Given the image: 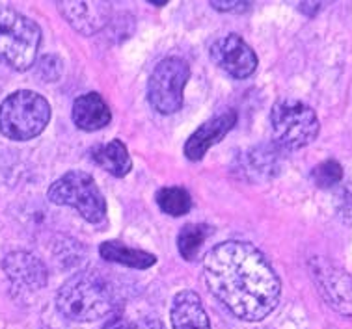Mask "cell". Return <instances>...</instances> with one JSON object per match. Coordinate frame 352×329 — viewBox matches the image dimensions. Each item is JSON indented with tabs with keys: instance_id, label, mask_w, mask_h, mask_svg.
<instances>
[{
	"instance_id": "44dd1931",
	"label": "cell",
	"mask_w": 352,
	"mask_h": 329,
	"mask_svg": "<svg viewBox=\"0 0 352 329\" xmlns=\"http://www.w3.org/2000/svg\"><path fill=\"white\" fill-rule=\"evenodd\" d=\"M211 6L214 8V10H218V12H248L250 10V2H214L212 0Z\"/></svg>"
},
{
	"instance_id": "ffe728a7",
	"label": "cell",
	"mask_w": 352,
	"mask_h": 329,
	"mask_svg": "<svg viewBox=\"0 0 352 329\" xmlns=\"http://www.w3.org/2000/svg\"><path fill=\"white\" fill-rule=\"evenodd\" d=\"M336 209L338 216L349 225H352V183L343 186L336 199Z\"/></svg>"
},
{
	"instance_id": "2e32d148",
	"label": "cell",
	"mask_w": 352,
	"mask_h": 329,
	"mask_svg": "<svg viewBox=\"0 0 352 329\" xmlns=\"http://www.w3.org/2000/svg\"><path fill=\"white\" fill-rule=\"evenodd\" d=\"M99 253H101L102 259L109 260V262H118V264L136 268V270H146V268H151L157 262V257L153 253L129 247L122 242L116 240L102 242L101 247H99Z\"/></svg>"
},
{
	"instance_id": "52a82bcc",
	"label": "cell",
	"mask_w": 352,
	"mask_h": 329,
	"mask_svg": "<svg viewBox=\"0 0 352 329\" xmlns=\"http://www.w3.org/2000/svg\"><path fill=\"white\" fill-rule=\"evenodd\" d=\"M190 78L185 60L170 56L155 65L148 80V101L159 114H175L183 106V91Z\"/></svg>"
},
{
	"instance_id": "3957f363",
	"label": "cell",
	"mask_w": 352,
	"mask_h": 329,
	"mask_svg": "<svg viewBox=\"0 0 352 329\" xmlns=\"http://www.w3.org/2000/svg\"><path fill=\"white\" fill-rule=\"evenodd\" d=\"M41 45V28L23 13L0 8V65L30 69Z\"/></svg>"
},
{
	"instance_id": "7c38bea8",
	"label": "cell",
	"mask_w": 352,
	"mask_h": 329,
	"mask_svg": "<svg viewBox=\"0 0 352 329\" xmlns=\"http://www.w3.org/2000/svg\"><path fill=\"white\" fill-rule=\"evenodd\" d=\"M58 10L77 32L91 36L107 25L110 4L107 2H60Z\"/></svg>"
},
{
	"instance_id": "6da1fadb",
	"label": "cell",
	"mask_w": 352,
	"mask_h": 329,
	"mask_svg": "<svg viewBox=\"0 0 352 329\" xmlns=\"http://www.w3.org/2000/svg\"><path fill=\"white\" fill-rule=\"evenodd\" d=\"M207 288L231 315L259 322L276 309L282 281L267 257L250 242L228 240L205 255Z\"/></svg>"
},
{
	"instance_id": "603a6c76",
	"label": "cell",
	"mask_w": 352,
	"mask_h": 329,
	"mask_svg": "<svg viewBox=\"0 0 352 329\" xmlns=\"http://www.w3.org/2000/svg\"><path fill=\"white\" fill-rule=\"evenodd\" d=\"M102 329H133L131 328V324H125L122 320H116V322H110L109 326H104Z\"/></svg>"
},
{
	"instance_id": "ac0fdd59",
	"label": "cell",
	"mask_w": 352,
	"mask_h": 329,
	"mask_svg": "<svg viewBox=\"0 0 352 329\" xmlns=\"http://www.w3.org/2000/svg\"><path fill=\"white\" fill-rule=\"evenodd\" d=\"M211 234V227L204 223H188L181 229L177 236V247H179L181 257L185 260H192L198 255L199 247L205 242V238Z\"/></svg>"
},
{
	"instance_id": "e0dca14e",
	"label": "cell",
	"mask_w": 352,
	"mask_h": 329,
	"mask_svg": "<svg viewBox=\"0 0 352 329\" xmlns=\"http://www.w3.org/2000/svg\"><path fill=\"white\" fill-rule=\"evenodd\" d=\"M157 205L164 214L177 218V216H185L192 209V197L185 188L168 186V188L157 192Z\"/></svg>"
},
{
	"instance_id": "277c9868",
	"label": "cell",
	"mask_w": 352,
	"mask_h": 329,
	"mask_svg": "<svg viewBox=\"0 0 352 329\" xmlns=\"http://www.w3.org/2000/svg\"><path fill=\"white\" fill-rule=\"evenodd\" d=\"M51 121V106L43 95L19 89L0 104V133L15 141H26L45 131Z\"/></svg>"
},
{
	"instance_id": "30bf717a",
	"label": "cell",
	"mask_w": 352,
	"mask_h": 329,
	"mask_svg": "<svg viewBox=\"0 0 352 329\" xmlns=\"http://www.w3.org/2000/svg\"><path fill=\"white\" fill-rule=\"evenodd\" d=\"M10 283L17 291L36 292L47 285V268L30 251H12L2 260Z\"/></svg>"
},
{
	"instance_id": "ba28073f",
	"label": "cell",
	"mask_w": 352,
	"mask_h": 329,
	"mask_svg": "<svg viewBox=\"0 0 352 329\" xmlns=\"http://www.w3.org/2000/svg\"><path fill=\"white\" fill-rule=\"evenodd\" d=\"M317 291L336 313L352 317V275L327 259L309 262Z\"/></svg>"
},
{
	"instance_id": "5bb4252c",
	"label": "cell",
	"mask_w": 352,
	"mask_h": 329,
	"mask_svg": "<svg viewBox=\"0 0 352 329\" xmlns=\"http://www.w3.org/2000/svg\"><path fill=\"white\" fill-rule=\"evenodd\" d=\"M170 317L173 329H211L201 297L192 291H183L173 297Z\"/></svg>"
},
{
	"instance_id": "9a60e30c",
	"label": "cell",
	"mask_w": 352,
	"mask_h": 329,
	"mask_svg": "<svg viewBox=\"0 0 352 329\" xmlns=\"http://www.w3.org/2000/svg\"><path fill=\"white\" fill-rule=\"evenodd\" d=\"M91 159L102 170H107L114 177H125L133 170V159L129 155L127 147L120 139H112L109 144H102L91 149Z\"/></svg>"
},
{
	"instance_id": "d6986e66",
	"label": "cell",
	"mask_w": 352,
	"mask_h": 329,
	"mask_svg": "<svg viewBox=\"0 0 352 329\" xmlns=\"http://www.w3.org/2000/svg\"><path fill=\"white\" fill-rule=\"evenodd\" d=\"M311 179L319 188H330V186H336L338 183H341L343 168L336 160H327V162H322L311 171Z\"/></svg>"
},
{
	"instance_id": "8992f818",
	"label": "cell",
	"mask_w": 352,
	"mask_h": 329,
	"mask_svg": "<svg viewBox=\"0 0 352 329\" xmlns=\"http://www.w3.org/2000/svg\"><path fill=\"white\" fill-rule=\"evenodd\" d=\"M270 125L276 144L289 151L309 146L320 131L314 108L296 99L276 101L270 110Z\"/></svg>"
},
{
	"instance_id": "9c48e42d",
	"label": "cell",
	"mask_w": 352,
	"mask_h": 329,
	"mask_svg": "<svg viewBox=\"0 0 352 329\" xmlns=\"http://www.w3.org/2000/svg\"><path fill=\"white\" fill-rule=\"evenodd\" d=\"M212 62L228 75L244 80L257 69V56L250 45L237 34H228L211 45Z\"/></svg>"
},
{
	"instance_id": "7402d4cb",
	"label": "cell",
	"mask_w": 352,
	"mask_h": 329,
	"mask_svg": "<svg viewBox=\"0 0 352 329\" xmlns=\"http://www.w3.org/2000/svg\"><path fill=\"white\" fill-rule=\"evenodd\" d=\"M133 329H164V326L157 320V318H142L136 322L131 324Z\"/></svg>"
},
{
	"instance_id": "7a4b0ae2",
	"label": "cell",
	"mask_w": 352,
	"mask_h": 329,
	"mask_svg": "<svg viewBox=\"0 0 352 329\" xmlns=\"http://www.w3.org/2000/svg\"><path fill=\"white\" fill-rule=\"evenodd\" d=\"M116 297L109 281L97 272L71 275L56 294V309L71 322H96L114 309Z\"/></svg>"
},
{
	"instance_id": "5b68a950",
	"label": "cell",
	"mask_w": 352,
	"mask_h": 329,
	"mask_svg": "<svg viewBox=\"0 0 352 329\" xmlns=\"http://www.w3.org/2000/svg\"><path fill=\"white\" fill-rule=\"evenodd\" d=\"M47 196L54 205L75 209L86 222L99 225L107 220L104 196L99 190L96 179L86 171H67L51 184Z\"/></svg>"
},
{
	"instance_id": "4fadbf2b",
	"label": "cell",
	"mask_w": 352,
	"mask_h": 329,
	"mask_svg": "<svg viewBox=\"0 0 352 329\" xmlns=\"http://www.w3.org/2000/svg\"><path fill=\"white\" fill-rule=\"evenodd\" d=\"M71 117L80 131L96 133L109 125L112 114H110L109 104L102 101V97L91 91V93H84L75 99Z\"/></svg>"
},
{
	"instance_id": "8fae6325",
	"label": "cell",
	"mask_w": 352,
	"mask_h": 329,
	"mask_svg": "<svg viewBox=\"0 0 352 329\" xmlns=\"http://www.w3.org/2000/svg\"><path fill=\"white\" fill-rule=\"evenodd\" d=\"M239 115L235 110H226L222 114L214 115L209 121H205L204 125L196 131V133L186 139L185 144V155L188 160H201L207 155L214 144L224 138L226 134L230 133L231 128L235 127Z\"/></svg>"
}]
</instances>
